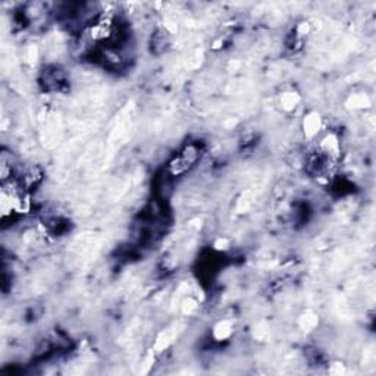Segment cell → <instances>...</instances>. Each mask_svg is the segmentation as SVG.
I'll use <instances>...</instances> for the list:
<instances>
[{
    "label": "cell",
    "instance_id": "3",
    "mask_svg": "<svg viewBox=\"0 0 376 376\" xmlns=\"http://www.w3.org/2000/svg\"><path fill=\"white\" fill-rule=\"evenodd\" d=\"M300 102V97L297 93H284L281 96V105L285 111H292Z\"/></svg>",
    "mask_w": 376,
    "mask_h": 376
},
{
    "label": "cell",
    "instance_id": "1",
    "mask_svg": "<svg viewBox=\"0 0 376 376\" xmlns=\"http://www.w3.org/2000/svg\"><path fill=\"white\" fill-rule=\"evenodd\" d=\"M322 127V121H320V116L317 112H311L307 116H304V121H303V128H304V134L307 138H313L316 137L319 130Z\"/></svg>",
    "mask_w": 376,
    "mask_h": 376
},
{
    "label": "cell",
    "instance_id": "2",
    "mask_svg": "<svg viewBox=\"0 0 376 376\" xmlns=\"http://www.w3.org/2000/svg\"><path fill=\"white\" fill-rule=\"evenodd\" d=\"M231 333H232V325H231V322H228V320H222L219 323H216L215 328H213V336H215V339H218V341H225V339H228V338L231 336Z\"/></svg>",
    "mask_w": 376,
    "mask_h": 376
}]
</instances>
